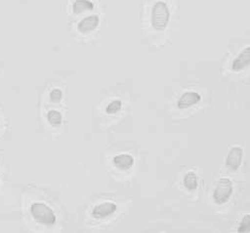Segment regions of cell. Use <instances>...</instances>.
<instances>
[{"mask_svg":"<svg viewBox=\"0 0 250 233\" xmlns=\"http://www.w3.org/2000/svg\"><path fill=\"white\" fill-rule=\"evenodd\" d=\"M117 210V205L114 202L106 201L94 206L91 211V215L96 219H104L114 214Z\"/></svg>","mask_w":250,"mask_h":233,"instance_id":"cell-5","label":"cell"},{"mask_svg":"<svg viewBox=\"0 0 250 233\" xmlns=\"http://www.w3.org/2000/svg\"><path fill=\"white\" fill-rule=\"evenodd\" d=\"M112 162L118 170L127 171L134 165V158L131 154L121 153V154L115 155L112 159Z\"/></svg>","mask_w":250,"mask_h":233,"instance_id":"cell-9","label":"cell"},{"mask_svg":"<svg viewBox=\"0 0 250 233\" xmlns=\"http://www.w3.org/2000/svg\"><path fill=\"white\" fill-rule=\"evenodd\" d=\"M183 185L187 190H189V191H194V190L197 189L198 178H197V175L195 174V172L188 171L184 175Z\"/></svg>","mask_w":250,"mask_h":233,"instance_id":"cell-11","label":"cell"},{"mask_svg":"<svg viewBox=\"0 0 250 233\" xmlns=\"http://www.w3.org/2000/svg\"><path fill=\"white\" fill-rule=\"evenodd\" d=\"M99 24V17L95 14L83 18L77 25L78 31L82 34H88L94 31Z\"/></svg>","mask_w":250,"mask_h":233,"instance_id":"cell-8","label":"cell"},{"mask_svg":"<svg viewBox=\"0 0 250 233\" xmlns=\"http://www.w3.org/2000/svg\"><path fill=\"white\" fill-rule=\"evenodd\" d=\"M62 91L60 90V89H58V88H55V89H53L51 92H50V94H49V97H50V100L51 101H53V102H58V101H60V99L62 98Z\"/></svg>","mask_w":250,"mask_h":233,"instance_id":"cell-15","label":"cell"},{"mask_svg":"<svg viewBox=\"0 0 250 233\" xmlns=\"http://www.w3.org/2000/svg\"><path fill=\"white\" fill-rule=\"evenodd\" d=\"M47 120L52 126H59L62 122V115L57 110H50L47 113Z\"/></svg>","mask_w":250,"mask_h":233,"instance_id":"cell-13","label":"cell"},{"mask_svg":"<svg viewBox=\"0 0 250 233\" xmlns=\"http://www.w3.org/2000/svg\"><path fill=\"white\" fill-rule=\"evenodd\" d=\"M122 108V102L119 99H115L112 100L111 102H109V104L106 106L105 108V112L109 115H113L118 113Z\"/></svg>","mask_w":250,"mask_h":233,"instance_id":"cell-12","label":"cell"},{"mask_svg":"<svg viewBox=\"0 0 250 233\" xmlns=\"http://www.w3.org/2000/svg\"><path fill=\"white\" fill-rule=\"evenodd\" d=\"M250 65V46L245 47L232 61V70L235 72L242 71Z\"/></svg>","mask_w":250,"mask_h":233,"instance_id":"cell-7","label":"cell"},{"mask_svg":"<svg viewBox=\"0 0 250 233\" xmlns=\"http://www.w3.org/2000/svg\"><path fill=\"white\" fill-rule=\"evenodd\" d=\"M30 213L38 223L46 226H53L56 223L54 211L42 202H34L30 206Z\"/></svg>","mask_w":250,"mask_h":233,"instance_id":"cell-2","label":"cell"},{"mask_svg":"<svg viewBox=\"0 0 250 233\" xmlns=\"http://www.w3.org/2000/svg\"><path fill=\"white\" fill-rule=\"evenodd\" d=\"M249 231H250V214H245L239 223L237 232L245 233V232H249Z\"/></svg>","mask_w":250,"mask_h":233,"instance_id":"cell-14","label":"cell"},{"mask_svg":"<svg viewBox=\"0 0 250 233\" xmlns=\"http://www.w3.org/2000/svg\"><path fill=\"white\" fill-rule=\"evenodd\" d=\"M243 159V149L239 146L232 147L230 150H229L226 159H225V165L228 170L232 172L237 171L239 167L241 166Z\"/></svg>","mask_w":250,"mask_h":233,"instance_id":"cell-4","label":"cell"},{"mask_svg":"<svg viewBox=\"0 0 250 233\" xmlns=\"http://www.w3.org/2000/svg\"><path fill=\"white\" fill-rule=\"evenodd\" d=\"M94 8V4L90 0H75L72 4V10L75 14H80L86 11H91Z\"/></svg>","mask_w":250,"mask_h":233,"instance_id":"cell-10","label":"cell"},{"mask_svg":"<svg viewBox=\"0 0 250 233\" xmlns=\"http://www.w3.org/2000/svg\"><path fill=\"white\" fill-rule=\"evenodd\" d=\"M201 99V95L196 91L184 92L177 101V107L179 109H187L199 103Z\"/></svg>","mask_w":250,"mask_h":233,"instance_id":"cell-6","label":"cell"},{"mask_svg":"<svg viewBox=\"0 0 250 233\" xmlns=\"http://www.w3.org/2000/svg\"><path fill=\"white\" fill-rule=\"evenodd\" d=\"M170 19L169 8L164 1L154 3L151 11V24L156 31H163L167 27Z\"/></svg>","mask_w":250,"mask_h":233,"instance_id":"cell-1","label":"cell"},{"mask_svg":"<svg viewBox=\"0 0 250 233\" xmlns=\"http://www.w3.org/2000/svg\"><path fill=\"white\" fill-rule=\"evenodd\" d=\"M234 191L233 182L229 178H220L213 190V201L217 205H223L230 199Z\"/></svg>","mask_w":250,"mask_h":233,"instance_id":"cell-3","label":"cell"}]
</instances>
